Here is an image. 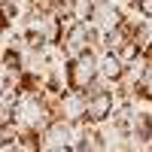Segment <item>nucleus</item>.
<instances>
[{"label": "nucleus", "instance_id": "obj_9", "mask_svg": "<svg viewBox=\"0 0 152 152\" xmlns=\"http://www.w3.org/2000/svg\"><path fill=\"white\" fill-rule=\"evenodd\" d=\"M128 143L140 146V149L152 143V113H149V110L137 107L134 119H131V128H128Z\"/></svg>", "mask_w": 152, "mask_h": 152}, {"label": "nucleus", "instance_id": "obj_5", "mask_svg": "<svg viewBox=\"0 0 152 152\" xmlns=\"http://www.w3.org/2000/svg\"><path fill=\"white\" fill-rule=\"evenodd\" d=\"M55 119L73 125V128L85 125V94L64 88V91L58 94V100H55Z\"/></svg>", "mask_w": 152, "mask_h": 152}, {"label": "nucleus", "instance_id": "obj_4", "mask_svg": "<svg viewBox=\"0 0 152 152\" xmlns=\"http://www.w3.org/2000/svg\"><path fill=\"white\" fill-rule=\"evenodd\" d=\"M125 18H128V15H125V9L116 3V0H94L88 24H91L97 34H110V31H116Z\"/></svg>", "mask_w": 152, "mask_h": 152}, {"label": "nucleus", "instance_id": "obj_7", "mask_svg": "<svg viewBox=\"0 0 152 152\" xmlns=\"http://www.w3.org/2000/svg\"><path fill=\"white\" fill-rule=\"evenodd\" d=\"M73 152H110L104 131L97 125H79L73 137Z\"/></svg>", "mask_w": 152, "mask_h": 152}, {"label": "nucleus", "instance_id": "obj_10", "mask_svg": "<svg viewBox=\"0 0 152 152\" xmlns=\"http://www.w3.org/2000/svg\"><path fill=\"white\" fill-rule=\"evenodd\" d=\"M91 6H94V0H61L58 18H70V21H88V18H91Z\"/></svg>", "mask_w": 152, "mask_h": 152}, {"label": "nucleus", "instance_id": "obj_13", "mask_svg": "<svg viewBox=\"0 0 152 152\" xmlns=\"http://www.w3.org/2000/svg\"><path fill=\"white\" fill-rule=\"evenodd\" d=\"M116 152H140V146H134V143H125L122 149H116Z\"/></svg>", "mask_w": 152, "mask_h": 152}, {"label": "nucleus", "instance_id": "obj_6", "mask_svg": "<svg viewBox=\"0 0 152 152\" xmlns=\"http://www.w3.org/2000/svg\"><path fill=\"white\" fill-rule=\"evenodd\" d=\"M73 137H76V128L61 119H52L49 125L40 128V149L43 152H55V149H64V146H73Z\"/></svg>", "mask_w": 152, "mask_h": 152}, {"label": "nucleus", "instance_id": "obj_3", "mask_svg": "<svg viewBox=\"0 0 152 152\" xmlns=\"http://www.w3.org/2000/svg\"><path fill=\"white\" fill-rule=\"evenodd\" d=\"M97 79H100V73H97V52H82V55L64 61V82H67L70 91L85 94Z\"/></svg>", "mask_w": 152, "mask_h": 152}, {"label": "nucleus", "instance_id": "obj_11", "mask_svg": "<svg viewBox=\"0 0 152 152\" xmlns=\"http://www.w3.org/2000/svg\"><path fill=\"white\" fill-rule=\"evenodd\" d=\"M58 9H61V0H31V12H55L58 15Z\"/></svg>", "mask_w": 152, "mask_h": 152}, {"label": "nucleus", "instance_id": "obj_14", "mask_svg": "<svg viewBox=\"0 0 152 152\" xmlns=\"http://www.w3.org/2000/svg\"><path fill=\"white\" fill-rule=\"evenodd\" d=\"M55 152H73V146H64V149H55Z\"/></svg>", "mask_w": 152, "mask_h": 152}, {"label": "nucleus", "instance_id": "obj_2", "mask_svg": "<svg viewBox=\"0 0 152 152\" xmlns=\"http://www.w3.org/2000/svg\"><path fill=\"white\" fill-rule=\"evenodd\" d=\"M119 107V94L116 88H110L104 79H97L91 88L85 91V125H107L113 119V113Z\"/></svg>", "mask_w": 152, "mask_h": 152}, {"label": "nucleus", "instance_id": "obj_8", "mask_svg": "<svg viewBox=\"0 0 152 152\" xmlns=\"http://www.w3.org/2000/svg\"><path fill=\"white\" fill-rule=\"evenodd\" d=\"M97 73L110 88H119L125 79V64L116 52H97Z\"/></svg>", "mask_w": 152, "mask_h": 152}, {"label": "nucleus", "instance_id": "obj_12", "mask_svg": "<svg viewBox=\"0 0 152 152\" xmlns=\"http://www.w3.org/2000/svg\"><path fill=\"white\" fill-rule=\"evenodd\" d=\"M134 6H137V12H140L143 18H149V21H152V0H137Z\"/></svg>", "mask_w": 152, "mask_h": 152}, {"label": "nucleus", "instance_id": "obj_1", "mask_svg": "<svg viewBox=\"0 0 152 152\" xmlns=\"http://www.w3.org/2000/svg\"><path fill=\"white\" fill-rule=\"evenodd\" d=\"M61 21H64V34H61L58 52L64 55V61L82 55V52H97L100 34H97L88 21H70V18H61Z\"/></svg>", "mask_w": 152, "mask_h": 152}]
</instances>
